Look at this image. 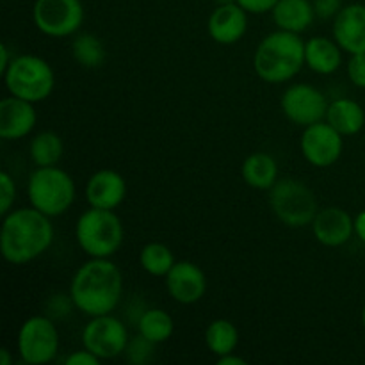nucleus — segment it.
Wrapping results in <instances>:
<instances>
[{"instance_id": "16", "label": "nucleus", "mask_w": 365, "mask_h": 365, "mask_svg": "<svg viewBox=\"0 0 365 365\" xmlns=\"http://www.w3.org/2000/svg\"><path fill=\"white\" fill-rule=\"evenodd\" d=\"M314 237L327 248H339L355 235V217L341 207H327L312 221Z\"/></svg>"}, {"instance_id": "7", "label": "nucleus", "mask_w": 365, "mask_h": 365, "mask_svg": "<svg viewBox=\"0 0 365 365\" xmlns=\"http://www.w3.org/2000/svg\"><path fill=\"white\" fill-rule=\"evenodd\" d=\"M269 205L274 216L291 228L309 227L319 212L312 189L296 178H282L269 189Z\"/></svg>"}, {"instance_id": "32", "label": "nucleus", "mask_w": 365, "mask_h": 365, "mask_svg": "<svg viewBox=\"0 0 365 365\" xmlns=\"http://www.w3.org/2000/svg\"><path fill=\"white\" fill-rule=\"evenodd\" d=\"M278 0H237L239 6L248 14H264L271 13L273 7L277 6Z\"/></svg>"}, {"instance_id": "4", "label": "nucleus", "mask_w": 365, "mask_h": 365, "mask_svg": "<svg viewBox=\"0 0 365 365\" xmlns=\"http://www.w3.org/2000/svg\"><path fill=\"white\" fill-rule=\"evenodd\" d=\"M123 237V223L114 210L89 207L75 223L77 245L89 259H110L121 248Z\"/></svg>"}, {"instance_id": "35", "label": "nucleus", "mask_w": 365, "mask_h": 365, "mask_svg": "<svg viewBox=\"0 0 365 365\" xmlns=\"http://www.w3.org/2000/svg\"><path fill=\"white\" fill-rule=\"evenodd\" d=\"M246 362L242 356H235L234 353H230V355H225V356H220L217 359V365H246Z\"/></svg>"}, {"instance_id": "6", "label": "nucleus", "mask_w": 365, "mask_h": 365, "mask_svg": "<svg viewBox=\"0 0 365 365\" xmlns=\"http://www.w3.org/2000/svg\"><path fill=\"white\" fill-rule=\"evenodd\" d=\"M4 84L9 95L27 102L39 103L52 95L56 88V73L48 61L32 53L13 57L4 71Z\"/></svg>"}, {"instance_id": "18", "label": "nucleus", "mask_w": 365, "mask_h": 365, "mask_svg": "<svg viewBox=\"0 0 365 365\" xmlns=\"http://www.w3.org/2000/svg\"><path fill=\"white\" fill-rule=\"evenodd\" d=\"M334 39L341 45L346 53L365 52V6L364 4H349L339 11L334 18Z\"/></svg>"}, {"instance_id": "9", "label": "nucleus", "mask_w": 365, "mask_h": 365, "mask_svg": "<svg viewBox=\"0 0 365 365\" xmlns=\"http://www.w3.org/2000/svg\"><path fill=\"white\" fill-rule=\"evenodd\" d=\"M84 16L81 0H36L32 7L36 29L48 38L75 36L84 24Z\"/></svg>"}, {"instance_id": "2", "label": "nucleus", "mask_w": 365, "mask_h": 365, "mask_svg": "<svg viewBox=\"0 0 365 365\" xmlns=\"http://www.w3.org/2000/svg\"><path fill=\"white\" fill-rule=\"evenodd\" d=\"M121 294L123 274L110 259H89L71 278V302L88 317L113 314L120 305Z\"/></svg>"}, {"instance_id": "37", "label": "nucleus", "mask_w": 365, "mask_h": 365, "mask_svg": "<svg viewBox=\"0 0 365 365\" xmlns=\"http://www.w3.org/2000/svg\"><path fill=\"white\" fill-rule=\"evenodd\" d=\"M11 362H13V360H11L9 349L7 348L0 349V365H11Z\"/></svg>"}, {"instance_id": "15", "label": "nucleus", "mask_w": 365, "mask_h": 365, "mask_svg": "<svg viewBox=\"0 0 365 365\" xmlns=\"http://www.w3.org/2000/svg\"><path fill=\"white\" fill-rule=\"evenodd\" d=\"M248 31V13L237 2L216 6L207 20V32L217 45H235Z\"/></svg>"}, {"instance_id": "30", "label": "nucleus", "mask_w": 365, "mask_h": 365, "mask_svg": "<svg viewBox=\"0 0 365 365\" xmlns=\"http://www.w3.org/2000/svg\"><path fill=\"white\" fill-rule=\"evenodd\" d=\"M348 77L353 86L365 89V52L349 56Z\"/></svg>"}, {"instance_id": "38", "label": "nucleus", "mask_w": 365, "mask_h": 365, "mask_svg": "<svg viewBox=\"0 0 365 365\" xmlns=\"http://www.w3.org/2000/svg\"><path fill=\"white\" fill-rule=\"evenodd\" d=\"M214 2H216V6H225V4H234L237 0H214Z\"/></svg>"}, {"instance_id": "29", "label": "nucleus", "mask_w": 365, "mask_h": 365, "mask_svg": "<svg viewBox=\"0 0 365 365\" xmlns=\"http://www.w3.org/2000/svg\"><path fill=\"white\" fill-rule=\"evenodd\" d=\"M14 200H16V184L14 178L7 171L0 173V214L6 216L13 210Z\"/></svg>"}, {"instance_id": "36", "label": "nucleus", "mask_w": 365, "mask_h": 365, "mask_svg": "<svg viewBox=\"0 0 365 365\" xmlns=\"http://www.w3.org/2000/svg\"><path fill=\"white\" fill-rule=\"evenodd\" d=\"M11 57H9V48H7V45H0V71H6L7 66L11 64Z\"/></svg>"}, {"instance_id": "3", "label": "nucleus", "mask_w": 365, "mask_h": 365, "mask_svg": "<svg viewBox=\"0 0 365 365\" xmlns=\"http://www.w3.org/2000/svg\"><path fill=\"white\" fill-rule=\"evenodd\" d=\"M305 66V41L299 34L278 31L267 34L253 53V68L267 84L292 81Z\"/></svg>"}, {"instance_id": "39", "label": "nucleus", "mask_w": 365, "mask_h": 365, "mask_svg": "<svg viewBox=\"0 0 365 365\" xmlns=\"http://www.w3.org/2000/svg\"><path fill=\"white\" fill-rule=\"evenodd\" d=\"M362 327H364V330H365V305H364V309H362Z\"/></svg>"}, {"instance_id": "8", "label": "nucleus", "mask_w": 365, "mask_h": 365, "mask_svg": "<svg viewBox=\"0 0 365 365\" xmlns=\"http://www.w3.org/2000/svg\"><path fill=\"white\" fill-rule=\"evenodd\" d=\"M18 355L27 365L50 364L59 351V331L48 316H32L18 330Z\"/></svg>"}, {"instance_id": "10", "label": "nucleus", "mask_w": 365, "mask_h": 365, "mask_svg": "<svg viewBox=\"0 0 365 365\" xmlns=\"http://www.w3.org/2000/svg\"><path fill=\"white\" fill-rule=\"evenodd\" d=\"M128 330L113 314L89 319L82 330V344L100 360H110L123 355L128 344Z\"/></svg>"}, {"instance_id": "26", "label": "nucleus", "mask_w": 365, "mask_h": 365, "mask_svg": "<svg viewBox=\"0 0 365 365\" xmlns=\"http://www.w3.org/2000/svg\"><path fill=\"white\" fill-rule=\"evenodd\" d=\"M175 255L171 252L170 246L163 245V242H148L139 252V266L143 271L150 274V277L164 278L170 273L171 267L175 266Z\"/></svg>"}, {"instance_id": "1", "label": "nucleus", "mask_w": 365, "mask_h": 365, "mask_svg": "<svg viewBox=\"0 0 365 365\" xmlns=\"http://www.w3.org/2000/svg\"><path fill=\"white\" fill-rule=\"evenodd\" d=\"M2 217L0 252L6 262L24 266L39 259L52 246L56 237L52 221L34 207L13 209Z\"/></svg>"}, {"instance_id": "13", "label": "nucleus", "mask_w": 365, "mask_h": 365, "mask_svg": "<svg viewBox=\"0 0 365 365\" xmlns=\"http://www.w3.org/2000/svg\"><path fill=\"white\" fill-rule=\"evenodd\" d=\"M166 291L171 299L180 305H192L205 296L207 277L198 264L191 260H177L164 277Z\"/></svg>"}, {"instance_id": "28", "label": "nucleus", "mask_w": 365, "mask_h": 365, "mask_svg": "<svg viewBox=\"0 0 365 365\" xmlns=\"http://www.w3.org/2000/svg\"><path fill=\"white\" fill-rule=\"evenodd\" d=\"M155 342L148 341L146 337H143L141 334H138L135 337H132L128 341L127 349H125L123 355L127 356V360L134 365H145L153 359V348H155Z\"/></svg>"}, {"instance_id": "31", "label": "nucleus", "mask_w": 365, "mask_h": 365, "mask_svg": "<svg viewBox=\"0 0 365 365\" xmlns=\"http://www.w3.org/2000/svg\"><path fill=\"white\" fill-rule=\"evenodd\" d=\"M342 0H314V11L316 16L328 20V18H335L339 11L342 9Z\"/></svg>"}, {"instance_id": "17", "label": "nucleus", "mask_w": 365, "mask_h": 365, "mask_svg": "<svg viewBox=\"0 0 365 365\" xmlns=\"http://www.w3.org/2000/svg\"><path fill=\"white\" fill-rule=\"evenodd\" d=\"M127 198V180L114 170H100L86 184V200L95 209L114 210Z\"/></svg>"}, {"instance_id": "22", "label": "nucleus", "mask_w": 365, "mask_h": 365, "mask_svg": "<svg viewBox=\"0 0 365 365\" xmlns=\"http://www.w3.org/2000/svg\"><path fill=\"white\" fill-rule=\"evenodd\" d=\"M242 180L253 189L269 191L278 182V164L269 153L255 152L248 155L241 168Z\"/></svg>"}, {"instance_id": "14", "label": "nucleus", "mask_w": 365, "mask_h": 365, "mask_svg": "<svg viewBox=\"0 0 365 365\" xmlns=\"http://www.w3.org/2000/svg\"><path fill=\"white\" fill-rule=\"evenodd\" d=\"M38 113L34 103L18 96H6L0 102V138L4 141H18L34 130Z\"/></svg>"}, {"instance_id": "12", "label": "nucleus", "mask_w": 365, "mask_h": 365, "mask_svg": "<svg viewBox=\"0 0 365 365\" xmlns=\"http://www.w3.org/2000/svg\"><path fill=\"white\" fill-rule=\"evenodd\" d=\"M328 100L323 91L310 84H292L280 98L282 113L298 127H309L317 121L327 120Z\"/></svg>"}, {"instance_id": "5", "label": "nucleus", "mask_w": 365, "mask_h": 365, "mask_svg": "<svg viewBox=\"0 0 365 365\" xmlns=\"http://www.w3.org/2000/svg\"><path fill=\"white\" fill-rule=\"evenodd\" d=\"M27 196L31 207L48 217H57L71 209L77 196L75 180L59 166L36 168L29 177Z\"/></svg>"}, {"instance_id": "19", "label": "nucleus", "mask_w": 365, "mask_h": 365, "mask_svg": "<svg viewBox=\"0 0 365 365\" xmlns=\"http://www.w3.org/2000/svg\"><path fill=\"white\" fill-rule=\"evenodd\" d=\"M342 52L335 39L314 36L305 41V66L317 75H334L342 66Z\"/></svg>"}, {"instance_id": "33", "label": "nucleus", "mask_w": 365, "mask_h": 365, "mask_svg": "<svg viewBox=\"0 0 365 365\" xmlns=\"http://www.w3.org/2000/svg\"><path fill=\"white\" fill-rule=\"evenodd\" d=\"M64 364L66 365H98L100 364V359L95 355V353H91L89 349H78V351L71 353V355L66 356V360H64Z\"/></svg>"}, {"instance_id": "11", "label": "nucleus", "mask_w": 365, "mask_h": 365, "mask_svg": "<svg viewBox=\"0 0 365 365\" xmlns=\"http://www.w3.org/2000/svg\"><path fill=\"white\" fill-rule=\"evenodd\" d=\"M299 150H302L303 159L310 166L324 170V168L334 166L342 157L344 135L339 134L327 120L317 121L303 128Z\"/></svg>"}, {"instance_id": "34", "label": "nucleus", "mask_w": 365, "mask_h": 365, "mask_svg": "<svg viewBox=\"0 0 365 365\" xmlns=\"http://www.w3.org/2000/svg\"><path fill=\"white\" fill-rule=\"evenodd\" d=\"M355 235L365 245V210H360L355 216Z\"/></svg>"}, {"instance_id": "27", "label": "nucleus", "mask_w": 365, "mask_h": 365, "mask_svg": "<svg viewBox=\"0 0 365 365\" xmlns=\"http://www.w3.org/2000/svg\"><path fill=\"white\" fill-rule=\"evenodd\" d=\"M71 56L82 68L95 70V68L102 66L106 61V46L100 41L98 36L91 34V32H82V34L75 36L73 43H71Z\"/></svg>"}, {"instance_id": "24", "label": "nucleus", "mask_w": 365, "mask_h": 365, "mask_svg": "<svg viewBox=\"0 0 365 365\" xmlns=\"http://www.w3.org/2000/svg\"><path fill=\"white\" fill-rule=\"evenodd\" d=\"M205 346L214 356H225L239 346V330L232 321L214 319L205 330Z\"/></svg>"}, {"instance_id": "25", "label": "nucleus", "mask_w": 365, "mask_h": 365, "mask_svg": "<svg viewBox=\"0 0 365 365\" xmlns=\"http://www.w3.org/2000/svg\"><path fill=\"white\" fill-rule=\"evenodd\" d=\"M138 330L143 337L155 344H164L175 331V321L164 309H148L141 314L138 321Z\"/></svg>"}, {"instance_id": "20", "label": "nucleus", "mask_w": 365, "mask_h": 365, "mask_svg": "<svg viewBox=\"0 0 365 365\" xmlns=\"http://www.w3.org/2000/svg\"><path fill=\"white\" fill-rule=\"evenodd\" d=\"M278 29L302 34L314 24L316 11L310 0H278L271 11Z\"/></svg>"}, {"instance_id": "23", "label": "nucleus", "mask_w": 365, "mask_h": 365, "mask_svg": "<svg viewBox=\"0 0 365 365\" xmlns=\"http://www.w3.org/2000/svg\"><path fill=\"white\" fill-rule=\"evenodd\" d=\"M64 145L59 134L52 130H45L36 134L29 145V157L38 168L57 166L63 159Z\"/></svg>"}, {"instance_id": "21", "label": "nucleus", "mask_w": 365, "mask_h": 365, "mask_svg": "<svg viewBox=\"0 0 365 365\" xmlns=\"http://www.w3.org/2000/svg\"><path fill=\"white\" fill-rule=\"evenodd\" d=\"M327 121L344 138L359 134L365 125V110L356 100L337 98L330 102Z\"/></svg>"}]
</instances>
